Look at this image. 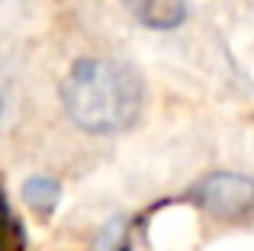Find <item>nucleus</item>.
I'll return each instance as SVG.
<instances>
[{
	"label": "nucleus",
	"instance_id": "obj_3",
	"mask_svg": "<svg viewBox=\"0 0 254 251\" xmlns=\"http://www.w3.org/2000/svg\"><path fill=\"white\" fill-rule=\"evenodd\" d=\"M126 10L151 29H174L187 16V0H123Z\"/></svg>",
	"mask_w": 254,
	"mask_h": 251
},
{
	"label": "nucleus",
	"instance_id": "obj_4",
	"mask_svg": "<svg viewBox=\"0 0 254 251\" xmlns=\"http://www.w3.org/2000/svg\"><path fill=\"white\" fill-rule=\"evenodd\" d=\"M23 196H26V203H29L32 209H39V213H49V209H55L62 190H58V184L49 181V177H32V181H26Z\"/></svg>",
	"mask_w": 254,
	"mask_h": 251
},
{
	"label": "nucleus",
	"instance_id": "obj_2",
	"mask_svg": "<svg viewBox=\"0 0 254 251\" xmlns=\"http://www.w3.org/2000/svg\"><path fill=\"white\" fill-rule=\"evenodd\" d=\"M199 203L216 216H238L254 203V181L242 174H212L199 187Z\"/></svg>",
	"mask_w": 254,
	"mask_h": 251
},
{
	"label": "nucleus",
	"instance_id": "obj_1",
	"mask_svg": "<svg viewBox=\"0 0 254 251\" xmlns=\"http://www.w3.org/2000/svg\"><path fill=\"white\" fill-rule=\"evenodd\" d=\"M68 116L87 132H119L138 116L142 84L135 71L110 58H81L62 84Z\"/></svg>",
	"mask_w": 254,
	"mask_h": 251
}]
</instances>
